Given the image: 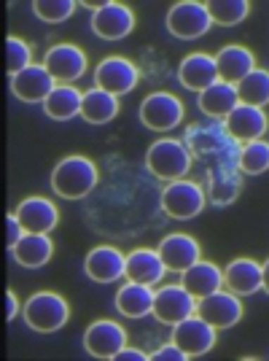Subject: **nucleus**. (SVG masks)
Returning <instances> with one entry per match:
<instances>
[{"mask_svg":"<svg viewBox=\"0 0 269 361\" xmlns=\"http://www.w3.org/2000/svg\"><path fill=\"white\" fill-rule=\"evenodd\" d=\"M97 180H100L97 165L89 157H81V154L65 157L51 170V189L62 200H84L87 195H92Z\"/></svg>","mask_w":269,"mask_h":361,"instance_id":"1","label":"nucleus"},{"mask_svg":"<svg viewBox=\"0 0 269 361\" xmlns=\"http://www.w3.org/2000/svg\"><path fill=\"white\" fill-rule=\"evenodd\" d=\"M25 324L38 334L60 331L70 318V305L57 291H38L22 307Z\"/></svg>","mask_w":269,"mask_h":361,"instance_id":"2","label":"nucleus"},{"mask_svg":"<svg viewBox=\"0 0 269 361\" xmlns=\"http://www.w3.org/2000/svg\"><path fill=\"white\" fill-rule=\"evenodd\" d=\"M146 167L156 178L162 180H178L189 173L192 167V154L189 149L175 140V137H159L156 143H151L146 151Z\"/></svg>","mask_w":269,"mask_h":361,"instance_id":"3","label":"nucleus"},{"mask_svg":"<svg viewBox=\"0 0 269 361\" xmlns=\"http://www.w3.org/2000/svg\"><path fill=\"white\" fill-rule=\"evenodd\" d=\"M210 27H213V19H210L205 3L178 0L167 11V30L180 41H196L205 32H210Z\"/></svg>","mask_w":269,"mask_h":361,"instance_id":"4","label":"nucleus"},{"mask_svg":"<svg viewBox=\"0 0 269 361\" xmlns=\"http://www.w3.org/2000/svg\"><path fill=\"white\" fill-rule=\"evenodd\" d=\"M137 116H140V124L154 130V133H170V130H175L183 121L186 108L170 92H151V94H146V100L140 103Z\"/></svg>","mask_w":269,"mask_h":361,"instance_id":"5","label":"nucleus"},{"mask_svg":"<svg viewBox=\"0 0 269 361\" xmlns=\"http://www.w3.org/2000/svg\"><path fill=\"white\" fill-rule=\"evenodd\" d=\"M162 211L175 221H189L205 211V189L196 180H170L162 192Z\"/></svg>","mask_w":269,"mask_h":361,"instance_id":"6","label":"nucleus"},{"mask_svg":"<svg viewBox=\"0 0 269 361\" xmlns=\"http://www.w3.org/2000/svg\"><path fill=\"white\" fill-rule=\"evenodd\" d=\"M196 313V297H192L180 283H170L154 291V310L151 316L156 318L159 324L175 326L183 318L194 316Z\"/></svg>","mask_w":269,"mask_h":361,"instance_id":"7","label":"nucleus"},{"mask_svg":"<svg viewBox=\"0 0 269 361\" xmlns=\"http://www.w3.org/2000/svg\"><path fill=\"white\" fill-rule=\"evenodd\" d=\"M127 345V329L111 321V318H100L87 326L84 331V350L92 359H111L119 353L121 348Z\"/></svg>","mask_w":269,"mask_h":361,"instance_id":"8","label":"nucleus"},{"mask_svg":"<svg viewBox=\"0 0 269 361\" xmlns=\"http://www.w3.org/2000/svg\"><path fill=\"white\" fill-rule=\"evenodd\" d=\"M140 81V71L127 57H105L94 71V87L111 92V94H130Z\"/></svg>","mask_w":269,"mask_h":361,"instance_id":"9","label":"nucleus"},{"mask_svg":"<svg viewBox=\"0 0 269 361\" xmlns=\"http://www.w3.org/2000/svg\"><path fill=\"white\" fill-rule=\"evenodd\" d=\"M215 326H210L205 318L194 316L183 318L180 324L173 326V343L183 350V353H189V359H194V356H205L213 350L215 345Z\"/></svg>","mask_w":269,"mask_h":361,"instance_id":"10","label":"nucleus"},{"mask_svg":"<svg viewBox=\"0 0 269 361\" xmlns=\"http://www.w3.org/2000/svg\"><path fill=\"white\" fill-rule=\"evenodd\" d=\"M92 32L103 41H121L134 30V14L130 6L108 0L100 11L92 14Z\"/></svg>","mask_w":269,"mask_h":361,"instance_id":"11","label":"nucleus"},{"mask_svg":"<svg viewBox=\"0 0 269 361\" xmlns=\"http://www.w3.org/2000/svg\"><path fill=\"white\" fill-rule=\"evenodd\" d=\"M196 316L205 318L215 329H232L242 318V302L232 291H215L205 300H196Z\"/></svg>","mask_w":269,"mask_h":361,"instance_id":"12","label":"nucleus"},{"mask_svg":"<svg viewBox=\"0 0 269 361\" xmlns=\"http://www.w3.org/2000/svg\"><path fill=\"white\" fill-rule=\"evenodd\" d=\"M54 90H57L54 75L49 73L44 65H35V62H32L30 68H25L22 73L11 75V94H14L16 100H22V103H30V106L32 103L44 106V100Z\"/></svg>","mask_w":269,"mask_h":361,"instance_id":"13","label":"nucleus"},{"mask_svg":"<svg viewBox=\"0 0 269 361\" xmlns=\"http://www.w3.org/2000/svg\"><path fill=\"white\" fill-rule=\"evenodd\" d=\"M44 68L54 75V81L70 84L87 73V54L73 44H57L46 51Z\"/></svg>","mask_w":269,"mask_h":361,"instance_id":"14","label":"nucleus"},{"mask_svg":"<svg viewBox=\"0 0 269 361\" xmlns=\"http://www.w3.org/2000/svg\"><path fill=\"white\" fill-rule=\"evenodd\" d=\"M127 270V256L116 245H97L84 259V272L94 283H113L124 278Z\"/></svg>","mask_w":269,"mask_h":361,"instance_id":"15","label":"nucleus"},{"mask_svg":"<svg viewBox=\"0 0 269 361\" xmlns=\"http://www.w3.org/2000/svg\"><path fill=\"white\" fill-rule=\"evenodd\" d=\"M16 219L22 221L25 232H35V235H49L54 226L60 224V211L51 200L46 197H27L16 205Z\"/></svg>","mask_w":269,"mask_h":361,"instance_id":"16","label":"nucleus"},{"mask_svg":"<svg viewBox=\"0 0 269 361\" xmlns=\"http://www.w3.org/2000/svg\"><path fill=\"white\" fill-rule=\"evenodd\" d=\"M156 251L162 256L167 270H173V272L189 270L192 264H196V262L202 259L199 243H196L192 235H186V232H173V235H167L165 240L159 243Z\"/></svg>","mask_w":269,"mask_h":361,"instance_id":"17","label":"nucleus"},{"mask_svg":"<svg viewBox=\"0 0 269 361\" xmlns=\"http://www.w3.org/2000/svg\"><path fill=\"white\" fill-rule=\"evenodd\" d=\"M226 130L229 135L239 140V143H251V140H258V137L267 135L269 121L264 108H254V106H242L239 103L229 116H226Z\"/></svg>","mask_w":269,"mask_h":361,"instance_id":"18","label":"nucleus"},{"mask_svg":"<svg viewBox=\"0 0 269 361\" xmlns=\"http://www.w3.org/2000/svg\"><path fill=\"white\" fill-rule=\"evenodd\" d=\"M180 286L186 288L192 297H196V300H205V297L224 288V270L218 264H213V262L199 259L189 270L180 272Z\"/></svg>","mask_w":269,"mask_h":361,"instance_id":"19","label":"nucleus"},{"mask_svg":"<svg viewBox=\"0 0 269 361\" xmlns=\"http://www.w3.org/2000/svg\"><path fill=\"white\" fill-rule=\"evenodd\" d=\"M178 81L192 92H205L218 81V68L215 57H210L205 51H194L189 57H183L178 65Z\"/></svg>","mask_w":269,"mask_h":361,"instance_id":"20","label":"nucleus"},{"mask_svg":"<svg viewBox=\"0 0 269 361\" xmlns=\"http://www.w3.org/2000/svg\"><path fill=\"white\" fill-rule=\"evenodd\" d=\"M165 262L159 251H151V248H137V251H130L127 254V270H124V278L132 281V283H143V286H156L162 283L165 278Z\"/></svg>","mask_w":269,"mask_h":361,"instance_id":"21","label":"nucleus"},{"mask_svg":"<svg viewBox=\"0 0 269 361\" xmlns=\"http://www.w3.org/2000/svg\"><path fill=\"white\" fill-rule=\"evenodd\" d=\"M215 68H218V81H226V84L237 87L245 75L256 71V57L251 49L232 44V46H224L215 54Z\"/></svg>","mask_w":269,"mask_h":361,"instance_id":"22","label":"nucleus"},{"mask_svg":"<svg viewBox=\"0 0 269 361\" xmlns=\"http://www.w3.org/2000/svg\"><path fill=\"white\" fill-rule=\"evenodd\" d=\"M224 283L232 294L251 297L256 291H261V264L251 256H239V259L226 264Z\"/></svg>","mask_w":269,"mask_h":361,"instance_id":"23","label":"nucleus"},{"mask_svg":"<svg viewBox=\"0 0 269 361\" xmlns=\"http://www.w3.org/2000/svg\"><path fill=\"white\" fill-rule=\"evenodd\" d=\"M16 264L27 267V270H38L51 262L54 256V240L49 235H35V232H25V238L11 248Z\"/></svg>","mask_w":269,"mask_h":361,"instance_id":"24","label":"nucleus"},{"mask_svg":"<svg viewBox=\"0 0 269 361\" xmlns=\"http://www.w3.org/2000/svg\"><path fill=\"white\" fill-rule=\"evenodd\" d=\"M196 106H199L202 114H208L213 119H226V116L239 106L237 90H234L232 84H226V81H215L213 87H208L205 92H199Z\"/></svg>","mask_w":269,"mask_h":361,"instance_id":"25","label":"nucleus"},{"mask_svg":"<svg viewBox=\"0 0 269 361\" xmlns=\"http://www.w3.org/2000/svg\"><path fill=\"white\" fill-rule=\"evenodd\" d=\"M116 310L124 318H134V321L151 316V310H154V291H151V286L127 281L119 288V294H116Z\"/></svg>","mask_w":269,"mask_h":361,"instance_id":"26","label":"nucleus"},{"mask_svg":"<svg viewBox=\"0 0 269 361\" xmlns=\"http://www.w3.org/2000/svg\"><path fill=\"white\" fill-rule=\"evenodd\" d=\"M119 116V97L111 92L92 87L84 92V103H81V119L89 124H108Z\"/></svg>","mask_w":269,"mask_h":361,"instance_id":"27","label":"nucleus"},{"mask_svg":"<svg viewBox=\"0 0 269 361\" xmlns=\"http://www.w3.org/2000/svg\"><path fill=\"white\" fill-rule=\"evenodd\" d=\"M84 92H78L70 84H57V90L44 100V114L54 121H68L73 116H81Z\"/></svg>","mask_w":269,"mask_h":361,"instance_id":"28","label":"nucleus"},{"mask_svg":"<svg viewBox=\"0 0 269 361\" xmlns=\"http://www.w3.org/2000/svg\"><path fill=\"white\" fill-rule=\"evenodd\" d=\"M234 90H237V97L242 106L264 108L269 103V71L256 68L254 73L245 75Z\"/></svg>","mask_w":269,"mask_h":361,"instance_id":"29","label":"nucleus"},{"mask_svg":"<svg viewBox=\"0 0 269 361\" xmlns=\"http://www.w3.org/2000/svg\"><path fill=\"white\" fill-rule=\"evenodd\" d=\"M205 6H208L213 25H221V27H234L251 14V3L248 0H208Z\"/></svg>","mask_w":269,"mask_h":361,"instance_id":"30","label":"nucleus"},{"mask_svg":"<svg viewBox=\"0 0 269 361\" xmlns=\"http://www.w3.org/2000/svg\"><path fill=\"white\" fill-rule=\"evenodd\" d=\"M239 170L245 176H261L269 170V143L267 140H251L239 154Z\"/></svg>","mask_w":269,"mask_h":361,"instance_id":"31","label":"nucleus"},{"mask_svg":"<svg viewBox=\"0 0 269 361\" xmlns=\"http://www.w3.org/2000/svg\"><path fill=\"white\" fill-rule=\"evenodd\" d=\"M30 65H32L30 44L22 41V38H16V35H8V38H6V71H8V75L22 73V71L30 68Z\"/></svg>","mask_w":269,"mask_h":361,"instance_id":"32","label":"nucleus"},{"mask_svg":"<svg viewBox=\"0 0 269 361\" xmlns=\"http://www.w3.org/2000/svg\"><path fill=\"white\" fill-rule=\"evenodd\" d=\"M73 11V0H35L32 3V14L38 16L41 22H49V25H60L65 19H70Z\"/></svg>","mask_w":269,"mask_h":361,"instance_id":"33","label":"nucleus"},{"mask_svg":"<svg viewBox=\"0 0 269 361\" xmlns=\"http://www.w3.org/2000/svg\"><path fill=\"white\" fill-rule=\"evenodd\" d=\"M239 195V183L234 178H215L210 180V202H215V205H229V202H234Z\"/></svg>","mask_w":269,"mask_h":361,"instance_id":"34","label":"nucleus"},{"mask_svg":"<svg viewBox=\"0 0 269 361\" xmlns=\"http://www.w3.org/2000/svg\"><path fill=\"white\" fill-rule=\"evenodd\" d=\"M22 238H25L22 221L16 219V213H6V245H8V251H11Z\"/></svg>","mask_w":269,"mask_h":361,"instance_id":"35","label":"nucleus"},{"mask_svg":"<svg viewBox=\"0 0 269 361\" xmlns=\"http://www.w3.org/2000/svg\"><path fill=\"white\" fill-rule=\"evenodd\" d=\"M149 361H189V353H183L175 343H167L159 350L149 353Z\"/></svg>","mask_w":269,"mask_h":361,"instance_id":"36","label":"nucleus"},{"mask_svg":"<svg viewBox=\"0 0 269 361\" xmlns=\"http://www.w3.org/2000/svg\"><path fill=\"white\" fill-rule=\"evenodd\" d=\"M113 361H149V353H143V350H137V348H130V345H124L113 356Z\"/></svg>","mask_w":269,"mask_h":361,"instance_id":"37","label":"nucleus"},{"mask_svg":"<svg viewBox=\"0 0 269 361\" xmlns=\"http://www.w3.org/2000/svg\"><path fill=\"white\" fill-rule=\"evenodd\" d=\"M19 313H22V307H19V300H16L14 291L8 288V291H6V321H14Z\"/></svg>","mask_w":269,"mask_h":361,"instance_id":"38","label":"nucleus"},{"mask_svg":"<svg viewBox=\"0 0 269 361\" xmlns=\"http://www.w3.org/2000/svg\"><path fill=\"white\" fill-rule=\"evenodd\" d=\"M261 291H267L269 294V259L261 264Z\"/></svg>","mask_w":269,"mask_h":361,"instance_id":"39","label":"nucleus"}]
</instances>
